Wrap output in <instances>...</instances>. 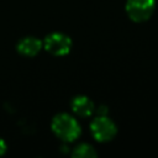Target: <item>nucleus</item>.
Masks as SVG:
<instances>
[{"label":"nucleus","instance_id":"nucleus-1","mask_svg":"<svg viewBox=\"0 0 158 158\" xmlns=\"http://www.w3.org/2000/svg\"><path fill=\"white\" fill-rule=\"evenodd\" d=\"M52 131L57 137L67 142H72L77 139L81 132L78 121L68 114H59L53 117Z\"/></svg>","mask_w":158,"mask_h":158},{"label":"nucleus","instance_id":"nucleus-2","mask_svg":"<svg viewBox=\"0 0 158 158\" xmlns=\"http://www.w3.org/2000/svg\"><path fill=\"white\" fill-rule=\"evenodd\" d=\"M154 6H156L154 0H127L126 12L131 20L136 22H141L151 17Z\"/></svg>","mask_w":158,"mask_h":158},{"label":"nucleus","instance_id":"nucleus-3","mask_svg":"<svg viewBox=\"0 0 158 158\" xmlns=\"http://www.w3.org/2000/svg\"><path fill=\"white\" fill-rule=\"evenodd\" d=\"M90 128L94 138L99 142L111 141L117 132L116 125L106 116H99L95 120H93Z\"/></svg>","mask_w":158,"mask_h":158},{"label":"nucleus","instance_id":"nucleus-4","mask_svg":"<svg viewBox=\"0 0 158 158\" xmlns=\"http://www.w3.org/2000/svg\"><path fill=\"white\" fill-rule=\"evenodd\" d=\"M72 41L70 38L60 32H53L48 35L44 40V48L53 56H64L70 51Z\"/></svg>","mask_w":158,"mask_h":158},{"label":"nucleus","instance_id":"nucleus-5","mask_svg":"<svg viewBox=\"0 0 158 158\" xmlns=\"http://www.w3.org/2000/svg\"><path fill=\"white\" fill-rule=\"evenodd\" d=\"M42 48V42L36 37L21 38L17 43V52L26 57L36 56Z\"/></svg>","mask_w":158,"mask_h":158},{"label":"nucleus","instance_id":"nucleus-6","mask_svg":"<svg viewBox=\"0 0 158 158\" xmlns=\"http://www.w3.org/2000/svg\"><path fill=\"white\" fill-rule=\"evenodd\" d=\"M72 110L78 116L86 117L94 112V102L88 96L79 95L72 100Z\"/></svg>","mask_w":158,"mask_h":158},{"label":"nucleus","instance_id":"nucleus-7","mask_svg":"<svg viewBox=\"0 0 158 158\" xmlns=\"http://www.w3.org/2000/svg\"><path fill=\"white\" fill-rule=\"evenodd\" d=\"M95 156H96L95 149H94L90 144H86V143L79 144V146L75 147V149L73 151V157H79V158H91V157H95Z\"/></svg>","mask_w":158,"mask_h":158},{"label":"nucleus","instance_id":"nucleus-8","mask_svg":"<svg viewBox=\"0 0 158 158\" xmlns=\"http://www.w3.org/2000/svg\"><path fill=\"white\" fill-rule=\"evenodd\" d=\"M5 151H6V143L0 138V156H2L5 153Z\"/></svg>","mask_w":158,"mask_h":158}]
</instances>
